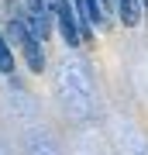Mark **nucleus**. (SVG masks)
<instances>
[{
  "instance_id": "1",
  "label": "nucleus",
  "mask_w": 148,
  "mask_h": 155,
  "mask_svg": "<svg viewBox=\"0 0 148 155\" xmlns=\"http://www.w3.org/2000/svg\"><path fill=\"white\" fill-rule=\"evenodd\" d=\"M7 31H11V38L21 45V55L28 62V69L31 72H41L45 69V52H41V38L31 31V24H28L24 14H14L11 24H7Z\"/></svg>"
},
{
  "instance_id": "2",
  "label": "nucleus",
  "mask_w": 148,
  "mask_h": 155,
  "mask_svg": "<svg viewBox=\"0 0 148 155\" xmlns=\"http://www.w3.org/2000/svg\"><path fill=\"white\" fill-rule=\"evenodd\" d=\"M52 4V14L62 28V38L66 45H79L83 41V28H79V14H76V4L72 0H48Z\"/></svg>"
},
{
  "instance_id": "3",
  "label": "nucleus",
  "mask_w": 148,
  "mask_h": 155,
  "mask_svg": "<svg viewBox=\"0 0 148 155\" xmlns=\"http://www.w3.org/2000/svg\"><path fill=\"white\" fill-rule=\"evenodd\" d=\"M24 17H28V24H31V31L38 35V38L45 41L48 38V31H52V4L48 0H24V11H21Z\"/></svg>"
},
{
  "instance_id": "4",
  "label": "nucleus",
  "mask_w": 148,
  "mask_h": 155,
  "mask_svg": "<svg viewBox=\"0 0 148 155\" xmlns=\"http://www.w3.org/2000/svg\"><path fill=\"white\" fill-rule=\"evenodd\" d=\"M76 4V14H79V28H83V38L90 35V28L104 24V11H100V0H72Z\"/></svg>"
},
{
  "instance_id": "5",
  "label": "nucleus",
  "mask_w": 148,
  "mask_h": 155,
  "mask_svg": "<svg viewBox=\"0 0 148 155\" xmlns=\"http://www.w3.org/2000/svg\"><path fill=\"white\" fill-rule=\"evenodd\" d=\"M145 14V0H117V17L124 28H134Z\"/></svg>"
},
{
  "instance_id": "6",
  "label": "nucleus",
  "mask_w": 148,
  "mask_h": 155,
  "mask_svg": "<svg viewBox=\"0 0 148 155\" xmlns=\"http://www.w3.org/2000/svg\"><path fill=\"white\" fill-rule=\"evenodd\" d=\"M0 72H14V55L7 48V38L0 35Z\"/></svg>"
},
{
  "instance_id": "7",
  "label": "nucleus",
  "mask_w": 148,
  "mask_h": 155,
  "mask_svg": "<svg viewBox=\"0 0 148 155\" xmlns=\"http://www.w3.org/2000/svg\"><path fill=\"white\" fill-rule=\"evenodd\" d=\"M100 11H104V21H107V14H117V0H100Z\"/></svg>"
},
{
  "instance_id": "8",
  "label": "nucleus",
  "mask_w": 148,
  "mask_h": 155,
  "mask_svg": "<svg viewBox=\"0 0 148 155\" xmlns=\"http://www.w3.org/2000/svg\"><path fill=\"white\" fill-rule=\"evenodd\" d=\"M145 7H148V0H145Z\"/></svg>"
}]
</instances>
